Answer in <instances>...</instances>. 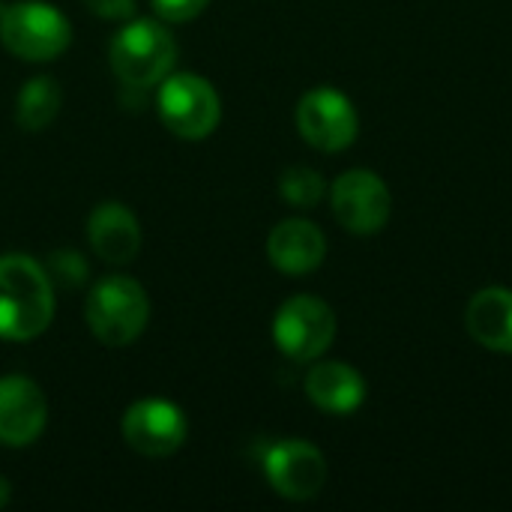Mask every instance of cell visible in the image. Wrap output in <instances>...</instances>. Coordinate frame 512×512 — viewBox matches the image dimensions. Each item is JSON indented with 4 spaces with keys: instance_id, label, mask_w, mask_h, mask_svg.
Wrapping results in <instances>:
<instances>
[{
    "instance_id": "8992f818",
    "label": "cell",
    "mask_w": 512,
    "mask_h": 512,
    "mask_svg": "<svg viewBox=\"0 0 512 512\" xmlns=\"http://www.w3.org/2000/svg\"><path fill=\"white\" fill-rule=\"evenodd\" d=\"M336 339V312L312 294L285 300L273 318V342L294 363H315Z\"/></svg>"
},
{
    "instance_id": "44dd1931",
    "label": "cell",
    "mask_w": 512,
    "mask_h": 512,
    "mask_svg": "<svg viewBox=\"0 0 512 512\" xmlns=\"http://www.w3.org/2000/svg\"><path fill=\"white\" fill-rule=\"evenodd\" d=\"M9 498H12V486H9V480H6V477H0V507H6V504H9Z\"/></svg>"
},
{
    "instance_id": "e0dca14e",
    "label": "cell",
    "mask_w": 512,
    "mask_h": 512,
    "mask_svg": "<svg viewBox=\"0 0 512 512\" xmlns=\"http://www.w3.org/2000/svg\"><path fill=\"white\" fill-rule=\"evenodd\" d=\"M279 195L285 198V204L309 210V207H318V201L327 195V183L315 168L294 165L279 177Z\"/></svg>"
},
{
    "instance_id": "d6986e66",
    "label": "cell",
    "mask_w": 512,
    "mask_h": 512,
    "mask_svg": "<svg viewBox=\"0 0 512 512\" xmlns=\"http://www.w3.org/2000/svg\"><path fill=\"white\" fill-rule=\"evenodd\" d=\"M156 15L162 21H171V24H186L192 18H198L210 0H150Z\"/></svg>"
},
{
    "instance_id": "ba28073f",
    "label": "cell",
    "mask_w": 512,
    "mask_h": 512,
    "mask_svg": "<svg viewBox=\"0 0 512 512\" xmlns=\"http://www.w3.org/2000/svg\"><path fill=\"white\" fill-rule=\"evenodd\" d=\"M330 207L345 231L357 237H372L387 228L393 216V195L375 171L351 168L339 174L330 186Z\"/></svg>"
},
{
    "instance_id": "ffe728a7",
    "label": "cell",
    "mask_w": 512,
    "mask_h": 512,
    "mask_svg": "<svg viewBox=\"0 0 512 512\" xmlns=\"http://www.w3.org/2000/svg\"><path fill=\"white\" fill-rule=\"evenodd\" d=\"M81 3L105 21H126L135 15V0H81Z\"/></svg>"
},
{
    "instance_id": "5bb4252c",
    "label": "cell",
    "mask_w": 512,
    "mask_h": 512,
    "mask_svg": "<svg viewBox=\"0 0 512 512\" xmlns=\"http://www.w3.org/2000/svg\"><path fill=\"white\" fill-rule=\"evenodd\" d=\"M90 249L108 264H129L141 249V225L120 201L99 204L87 219Z\"/></svg>"
},
{
    "instance_id": "8fae6325",
    "label": "cell",
    "mask_w": 512,
    "mask_h": 512,
    "mask_svg": "<svg viewBox=\"0 0 512 512\" xmlns=\"http://www.w3.org/2000/svg\"><path fill=\"white\" fill-rule=\"evenodd\" d=\"M48 426V402L36 381L24 375L0 378V444L30 447Z\"/></svg>"
},
{
    "instance_id": "5b68a950",
    "label": "cell",
    "mask_w": 512,
    "mask_h": 512,
    "mask_svg": "<svg viewBox=\"0 0 512 512\" xmlns=\"http://www.w3.org/2000/svg\"><path fill=\"white\" fill-rule=\"evenodd\" d=\"M156 108L168 132L186 141L207 138L222 120V102L216 87L192 72H177L162 78Z\"/></svg>"
},
{
    "instance_id": "9c48e42d",
    "label": "cell",
    "mask_w": 512,
    "mask_h": 512,
    "mask_svg": "<svg viewBox=\"0 0 512 512\" xmlns=\"http://www.w3.org/2000/svg\"><path fill=\"white\" fill-rule=\"evenodd\" d=\"M264 477L279 498L312 501L327 486V459L309 441H276L264 450Z\"/></svg>"
},
{
    "instance_id": "4fadbf2b",
    "label": "cell",
    "mask_w": 512,
    "mask_h": 512,
    "mask_svg": "<svg viewBox=\"0 0 512 512\" xmlns=\"http://www.w3.org/2000/svg\"><path fill=\"white\" fill-rule=\"evenodd\" d=\"M303 390L318 411L336 417H348L366 402V378L342 360H315V366L306 372Z\"/></svg>"
},
{
    "instance_id": "52a82bcc",
    "label": "cell",
    "mask_w": 512,
    "mask_h": 512,
    "mask_svg": "<svg viewBox=\"0 0 512 512\" xmlns=\"http://www.w3.org/2000/svg\"><path fill=\"white\" fill-rule=\"evenodd\" d=\"M294 120L303 141L321 153H342L360 135V114L351 96L336 87H315L303 93Z\"/></svg>"
},
{
    "instance_id": "7a4b0ae2",
    "label": "cell",
    "mask_w": 512,
    "mask_h": 512,
    "mask_svg": "<svg viewBox=\"0 0 512 512\" xmlns=\"http://www.w3.org/2000/svg\"><path fill=\"white\" fill-rule=\"evenodd\" d=\"M0 42L21 60H57L72 45L69 18L45 0H3Z\"/></svg>"
},
{
    "instance_id": "277c9868",
    "label": "cell",
    "mask_w": 512,
    "mask_h": 512,
    "mask_svg": "<svg viewBox=\"0 0 512 512\" xmlns=\"http://www.w3.org/2000/svg\"><path fill=\"white\" fill-rule=\"evenodd\" d=\"M108 60L114 75L126 87L147 90L162 78H168V72L174 69L177 42L165 24L153 18H135L111 39Z\"/></svg>"
},
{
    "instance_id": "7c38bea8",
    "label": "cell",
    "mask_w": 512,
    "mask_h": 512,
    "mask_svg": "<svg viewBox=\"0 0 512 512\" xmlns=\"http://www.w3.org/2000/svg\"><path fill=\"white\" fill-rule=\"evenodd\" d=\"M267 258L285 276H309L327 258V237L309 219H285L267 237Z\"/></svg>"
},
{
    "instance_id": "ac0fdd59",
    "label": "cell",
    "mask_w": 512,
    "mask_h": 512,
    "mask_svg": "<svg viewBox=\"0 0 512 512\" xmlns=\"http://www.w3.org/2000/svg\"><path fill=\"white\" fill-rule=\"evenodd\" d=\"M45 273H48L51 285L57 282L60 288H78V285L87 282L90 267H87V261H84L81 252H75V249H57V252L48 255Z\"/></svg>"
},
{
    "instance_id": "2e32d148",
    "label": "cell",
    "mask_w": 512,
    "mask_h": 512,
    "mask_svg": "<svg viewBox=\"0 0 512 512\" xmlns=\"http://www.w3.org/2000/svg\"><path fill=\"white\" fill-rule=\"evenodd\" d=\"M63 105V93L60 84L48 75H36L30 78L15 99V123L24 132H42L60 111Z\"/></svg>"
},
{
    "instance_id": "9a60e30c",
    "label": "cell",
    "mask_w": 512,
    "mask_h": 512,
    "mask_svg": "<svg viewBox=\"0 0 512 512\" xmlns=\"http://www.w3.org/2000/svg\"><path fill=\"white\" fill-rule=\"evenodd\" d=\"M465 330L468 336L492 351L512 354V291L501 285L480 288L465 309Z\"/></svg>"
},
{
    "instance_id": "3957f363",
    "label": "cell",
    "mask_w": 512,
    "mask_h": 512,
    "mask_svg": "<svg viewBox=\"0 0 512 512\" xmlns=\"http://www.w3.org/2000/svg\"><path fill=\"white\" fill-rule=\"evenodd\" d=\"M84 318L90 333L108 348L132 345L150 321L147 291L129 276H105L93 285Z\"/></svg>"
},
{
    "instance_id": "6da1fadb",
    "label": "cell",
    "mask_w": 512,
    "mask_h": 512,
    "mask_svg": "<svg viewBox=\"0 0 512 512\" xmlns=\"http://www.w3.org/2000/svg\"><path fill=\"white\" fill-rule=\"evenodd\" d=\"M54 318V288L45 267L27 255L0 258V339L30 342Z\"/></svg>"
},
{
    "instance_id": "30bf717a",
    "label": "cell",
    "mask_w": 512,
    "mask_h": 512,
    "mask_svg": "<svg viewBox=\"0 0 512 512\" xmlns=\"http://www.w3.org/2000/svg\"><path fill=\"white\" fill-rule=\"evenodd\" d=\"M123 438L126 444L147 459H165L174 456L186 435H189V423L186 414L168 402V399H141L135 402L126 414H123Z\"/></svg>"
}]
</instances>
